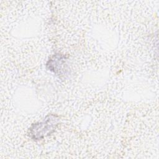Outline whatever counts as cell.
I'll use <instances>...</instances> for the list:
<instances>
[{
  "instance_id": "obj_2",
  "label": "cell",
  "mask_w": 159,
  "mask_h": 159,
  "mask_svg": "<svg viewBox=\"0 0 159 159\" xmlns=\"http://www.w3.org/2000/svg\"><path fill=\"white\" fill-rule=\"evenodd\" d=\"M46 67L57 75H65L67 70L65 56L60 53L54 54L47 62Z\"/></svg>"
},
{
  "instance_id": "obj_1",
  "label": "cell",
  "mask_w": 159,
  "mask_h": 159,
  "mask_svg": "<svg viewBox=\"0 0 159 159\" xmlns=\"http://www.w3.org/2000/svg\"><path fill=\"white\" fill-rule=\"evenodd\" d=\"M59 117L49 114L41 122L32 124L29 129V137L34 140H40L53 133L59 124Z\"/></svg>"
}]
</instances>
